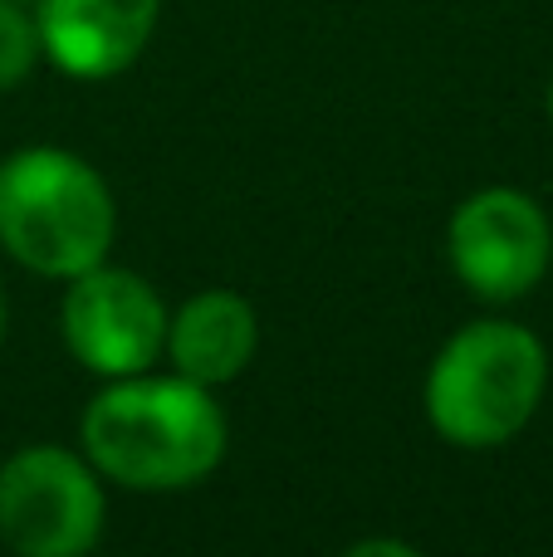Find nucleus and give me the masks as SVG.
<instances>
[{"instance_id": "nucleus-11", "label": "nucleus", "mask_w": 553, "mask_h": 557, "mask_svg": "<svg viewBox=\"0 0 553 557\" xmlns=\"http://www.w3.org/2000/svg\"><path fill=\"white\" fill-rule=\"evenodd\" d=\"M0 343H5V288H0Z\"/></svg>"}, {"instance_id": "nucleus-2", "label": "nucleus", "mask_w": 553, "mask_h": 557, "mask_svg": "<svg viewBox=\"0 0 553 557\" xmlns=\"http://www.w3.org/2000/svg\"><path fill=\"white\" fill-rule=\"evenodd\" d=\"M549 386V347L509 318H476L456 327L431 357L421 411L456 450H500L529 421Z\"/></svg>"}, {"instance_id": "nucleus-7", "label": "nucleus", "mask_w": 553, "mask_h": 557, "mask_svg": "<svg viewBox=\"0 0 553 557\" xmlns=\"http://www.w3.org/2000/svg\"><path fill=\"white\" fill-rule=\"evenodd\" d=\"M39 54L78 84L118 78L162 25V0H35Z\"/></svg>"}, {"instance_id": "nucleus-3", "label": "nucleus", "mask_w": 553, "mask_h": 557, "mask_svg": "<svg viewBox=\"0 0 553 557\" xmlns=\"http://www.w3.org/2000/svg\"><path fill=\"white\" fill-rule=\"evenodd\" d=\"M118 201L69 147H20L0 162V250L39 278H74L108 260Z\"/></svg>"}, {"instance_id": "nucleus-8", "label": "nucleus", "mask_w": 553, "mask_h": 557, "mask_svg": "<svg viewBox=\"0 0 553 557\" xmlns=\"http://www.w3.org/2000/svg\"><path fill=\"white\" fill-rule=\"evenodd\" d=\"M260 318L235 288H201L167 318V362L201 386H225L255 362Z\"/></svg>"}, {"instance_id": "nucleus-5", "label": "nucleus", "mask_w": 553, "mask_h": 557, "mask_svg": "<svg viewBox=\"0 0 553 557\" xmlns=\"http://www.w3.org/2000/svg\"><path fill=\"white\" fill-rule=\"evenodd\" d=\"M167 318H172V308L137 270H118L103 260L94 270L64 278L59 333H64L69 357L103 382L162 362Z\"/></svg>"}, {"instance_id": "nucleus-4", "label": "nucleus", "mask_w": 553, "mask_h": 557, "mask_svg": "<svg viewBox=\"0 0 553 557\" xmlns=\"http://www.w3.org/2000/svg\"><path fill=\"white\" fill-rule=\"evenodd\" d=\"M108 523L103 474L69 445H20L0 465V543L20 557H84Z\"/></svg>"}, {"instance_id": "nucleus-10", "label": "nucleus", "mask_w": 553, "mask_h": 557, "mask_svg": "<svg viewBox=\"0 0 553 557\" xmlns=\"http://www.w3.org/2000/svg\"><path fill=\"white\" fill-rule=\"evenodd\" d=\"M368 553H392V557H411L417 548H411V543H397V539H378V543H372V539H358V543H353V548H348V557H368Z\"/></svg>"}, {"instance_id": "nucleus-6", "label": "nucleus", "mask_w": 553, "mask_h": 557, "mask_svg": "<svg viewBox=\"0 0 553 557\" xmlns=\"http://www.w3.org/2000/svg\"><path fill=\"white\" fill-rule=\"evenodd\" d=\"M446 255L466 294L486 298V304H515V298L534 294L539 278L549 274V215L519 186H480L451 211Z\"/></svg>"}, {"instance_id": "nucleus-1", "label": "nucleus", "mask_w": 553, "mask_h": 557, "mask_svg": "<svg viewBox=\"0 0 553 557\" xmlns=\"http://www.w3.org/2000/svg\"><path fill=\"white\" fill-rule=\"evenodd\" d=\"M231 421L211 386L182 372L113 376L78 416V450L103 480L133 494H176L211 480Z\"/></svg>"}, {"instance_id": "nucleus-12", "label": "nucleus", "mask_w": 553, "mask_h": 557, "mask_svg": "<svg viewBox=\"0 0 553 557\" xmlns=\"http://www.w3.org/2000/svg\"><path fill=\"white\" fill-rule=\"evenodd\" d=\"M549 123H553V84H549Z\"/></svg>"}, {"instance_id": "nucleus-9", "label": "nucleus", "mask_w": 553, "mask_h": 557, "mask_svg": "<svg viewBox=\"0 0 553 557\" xmlns=\"http://www.w3.org/2000/svg\"><path fill=\"white\" fill-rule=\"evenodd\" d=\"M39 25L20 0H0V94L20 88L39 64Z\"/></svg>"}]
</instances>
